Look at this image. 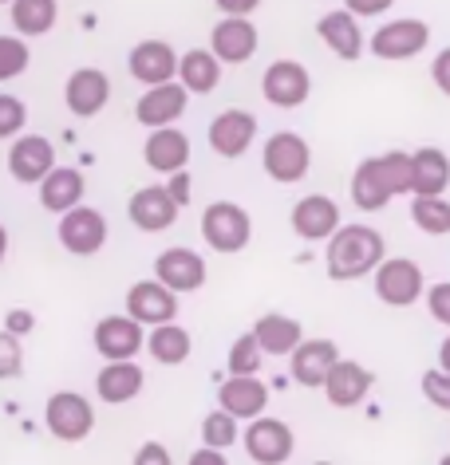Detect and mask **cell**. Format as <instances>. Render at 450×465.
Here are the masks:
<instances>
[{
	"instance_id": "obj_1",
	"label": "cell",
	"mask_w": 450,
	"mask_h": 465,
	"mask_svg": "<svg viewBox=\"0 0 450 465\" xmlns=\"http://www.w3.org/2000/svg\"><path fill=\"white\" fill-rule=\"evenodd\" d=\"M384 257H387V241H384V232H379V229H372V225H340L328 237L325 264H328L332 281L344 284V281L372 276L375 264Z\"/></svg>"
},
{
	"instance_id": "obj_2",
	"label": "cell",
	"mask_w": 450,
	"mask_h": 465,
	"mask_svg": "<svg viewBox=\"0 0 450 465\" xmlns=\"http://www.w3.org/2000/svg\"><path fill=\"white\" fill-rule=\"evenodd\" d=\"M261 166L276 185H296V182L308 178V170H313V146L293 131H276V134L265 138Z\"/></svg>"
},
{
	"instance_id": "obj_3",
	"label": "cell",
	"mask_w": 450,
	"mask_h": 465,
	"mask_svg": "<svg viewBox=\"0 0 450 465\" xmlns=\"http://www.w3.org/2000/svg\"><path fill=\"white\" fill-rule=\"evenodd\" d=\"M202 241L214 252H241L253 241V217L237 202H210L202 209Z\"/></svg>"
},
{
	"instance_id": "obj_4",
	"label": "cell",
	"mask_w": 450,
	"mask_h": 465,
	"mask_svg": "<svg viewBox=\"0 0 450 465\" xmlns=\"http://www.w3.org/2000/svg\"><path fill=\"white\" fill-rule=\"evenodd\" d=\"M372 284H375L379 304H387V308H411V304H419L423 288H426L423 269L411 257H384V261L375 264V272H372Z\"/></svg>"
},
{
	"instance_id": "obj_5",
	"label": "cell",
	"mask_w": 450,
	"mask_h": 465,
	"mask_svg": "<svg viewBox=\"0 0 450 465\" xmlns=\"http://www.w3.org/2000/svg\"><path fill=\"white\" fill-rule=\"evenodd\" d=\"M44 426L60 441H84L95 430V406L79 391H55L44 406Z\"/></svg>"
},
{
	"instance_id": "obj_6",
	"label": "cell",
	"mask_w": 450,
	"mask_h": 465,
	"mask_svg": "<svg viewBox=\"0 0 450 465\" xmlns=\"http://www.w3.org/2000/svg\"><path fill=\"white\" fill-rule=\"evenodd\" d=\"M55 237H60V245L72 252V257H95V252L107 245V217H103L95 205L79 202L67 209V213H60Z\"/></svg>"
},
{
	"instance_id": "obj_7",
	"label": "cell",
	"mask_w": 450,
	"mask_h": 465,
	"mask_svg": "<svg viewBox=\"0 0 450 465\" xmlns=\"http://www.w3.org/2000/svg\"><path fill=\"white\" fill-rule=\"evenodd\" d=\"M426 44H431V25L426 20H415V16H399L391 25L375 28L372 36V55L375 60H387V64H403V60H415Z\"/></svg>"
},
{
	"instance_id": "obj_8",
	"label": "cell",
	"mask_w": 450,
	"mask_h": 465,
	"mask_svg": "<svg viewBox=\"0 0 450 465\" xmlns=\"http://www.w3.org/2000/svg\"><path fill=\"white\" fill-rule=\"evenodd\" d=\"M241 446H245V453H249L253 461L281 465V461L293 458L296 434H293V426H288V422H281V418L257 414V418H249L245 434H241Z\"/></svg>"
},
{
	"instance_id": "obj_9",
	"label": "cell",
	"mask_w": 450,
	"mask_h": 465,
	"mask_svg": "<svg viewBox=\"0 0 450 465\" xmlns=\"http://www.w3.org/2000/svg\"><path fill=\"white\" fill-rule=\"evenodd\" d=\"M261 95H265V103H273V107L293 111L313 95V75H308V67L296 64V60H273L265 67Z\"/></svg>"
},
{
	"instance_id": "obj_10",
	"label": "cell",
	"mask_w": 450,
	"mask_h": 465,
	"mask_svg": "<svg viewBox=\"0 0 450 465\" xmlns=\"http://www.w3.org/2000/svg\"><path fill=\"white\" fill-rule=\"evenodd\" d=\"M205 138H210V150L217 158H241L245 150L257 143V114L253 111H241V107H225L222 114H214L210 119V131H205Z\"/></svg>"
},
{
	"instance_id": "obj_11",
	"label": "cell",
	"mask_w": 450,
	"mask_h": 465,
	"mask_svg": "<svg viewBox=\"0 0 450 465\" xmlns=\"http://www.w3.org/2000/svg\"><path fill=\"white\" fill-rule=\"evenodd\" d=\"M178 213H182V205L170 197L166 185H143L126 202V217H131V225L138 232H166L178 221Z\"/></svg>"
},
{
	"instance_id": "obj_12",
	"label": "cell",
	"mask_w": 450,
	"mask_h": 465,
	"mask_svg": "<svg viewBox=\"0 0 450 465\" xmlns=\"http://www.w3.org/2000/svg\"><path fill=\"white\" fill-rule=\"evenodd\" d=\"M64 103L75 119H95L111 103V79L103 67H75L64 84Z\"/></svg>"
},
{
	"instance_id": "obj_13",
	"label": "cell",
	"mask_w": 450,
	"mask_h": 465,
	"mask_svg": "<svg viewBox=\"0 0 450 465\" xmlns=\"http://www.w3.org/2000/svg\"><path fill=\"white\" fill-rule=\"evenodd\" d=\"M186 103H190V91L178 84V79H166V84H155L146 87L135 103V119L155 131V126H170L186 114Z\"/></svg>"
},
{
	"instance_id": "obj_14",
	"label": "cell",
	"mask_w": 450,
	"mask_h": 465,
	"mask_svg": "<svg viewBox=\"0 0 450 465\" xmlns=\"http://www.w3.org/2000/svg\"><path fill=\"white\" fill-rule=\"evenodd\" d=\"M55 166V146L44 134H25L20 131L8 146V173L20 185H40V178Z\"/></svg>"
},
{
	"instance_id": "obj_15",
	"label": "cell",
	"mask_w": 450,
	"mask_h": 465,
	"mask_svg": "<svg viewBox=\"0 0 450 465\" xmlns=\"http://www.w3.org/2000/svg\"><path fill=\"white\" fill-rule=\"evenodd\" d=\"M257 44H261V36L249 16H222L210 32V52L229 67L249 64L253 55H257Z\"/></svg>"
},
{
	"instance_id": "obj_16",
	"label": "cell",
	"mask_w": 450,
	"mask_h": 465,
	"mask_svg": "<svg viewBox=\"0 0 450 465\" xmlns=\"http://www.w3.org/2000/svg\"><path fill=\"white\" fill-rule=\"evenodd\" d=\"M372 387H375L372 371L360 367L355 359H344V355L332 363L325 382H320V391L328 394V402L336 406V411H352V406H360L367 394H372Z\"/></svg>"
},
{
	"instance_id": "obj_17",
	"label": "cell",
	"mask_w": 450,
	"mask_h": 465,
	"mask_svg": "<svg viewBox=\"0 0 450 465\" xmlns=\"http://www.w3.org/2000/svg\"><path fill=\"white\" fill-rule=\"evenodd\" d=\"M91 347L103 359H135L146 347V331L135 316H103L91 331Z\"/></svg>"
},
{
	"instance_id": "obj_18",
	"label": "cell",
	"mask_w": 450,
	"mask_h": 465,
	"mask_svg": "<svg viewBox=\"0 0 450 465\" xmlns=\"http://www.w3.org/2000/svg\"><path fill=\"white\" fill-rule=\"evenodd\" d=\"M126 316H135L143 328L166 323L178 316V292L163 281H138L126 288Z\"/></svg>"
},
{
	"instance_id": "obj_19",
	"label": "cell",
	"mask_w": 450,
	"mask_h": 465,
	"mask_svg": "<svg viewBox=\"0 0 450 465\" xmlns=\"http://www.w3.org/2000/svg\"><path fill=\"white\" fill-rule=\"evenodd\" d=\"M155 281H163L166 288L175 292H198L205 284V261L202 252H194L186 245H175V249H163L155 257Z\"/></svg>"
},
{
	"instance_id": "obj_20",
	"label": "cell",
	"mask_w": 450,
	"mask_h": 465,
	"mask_svg": "<svg viewBox=\"0 0 450 465\" xmlns=\"http://www.w3.org/2000/svg\"><path fill=\"white\" fill-rule=\"evenodd\" d=\"M126 72H131L143 87L178 79V52L170 48L166 40H143L131 48V55H126Z\"/></svg>"
},
{
	"instance_id": "obj_21",
	"label": "cell",
	"mask_w": 450,
	"mask_h": 465,
	"mask_svg": "<svg viewBox=\"0 0 450 465\" xmlns=\"http://www.w3.org/2000/svg\"><path fill=\"white\" fill-rule=\"evenodd\" d=\"M288 221H293V232L300 241H328L340 229V205L325 193H308L293 205Z\"/></svg>"
},
{
	"instance_id": "obj_22",
	"label": "cell",
	"mask_w": 450,
	"mask_h": 465,
	"mask_svg": "<svg viewBox=\"0 0 450 465\" xmlns=\"http://www.w3.org/2000/svg\"><path fill=\"white\" fill-rule=\"evenodd\" d=\"M143 162L155 173H175V170H186L190 166V134L178 131L175 123L170 126H155L146 134V146H143Z\"/></svg>"
},
{
	"instance_id": "obj_23",
	"label": "cell",
	"mask_w": 450,
	"mask_h": 465,
	"mask_svg": "<svg viewBox=\"0 0 450 465\" xmlns=\"http://www.w3.org/2000/svg\"><path fill=\"white\" fill-rule=\"evenodd\" d=\"M143 387H146V375L135 359H107L103 371L95 375V394L107 406H123V402L138 399Z\"/></svg>"
},
{
	"instance_id": "obj_24",
	"label": "cell",
	"mask_w": 450,
	"mask_h": 465,
	"mask_svg": "<svg viewBox=\"0 0 450 465\" xmlns=\"http://www.w3.org/2000/svg\"><path fill=\"white\" fill-rule=\"evenodd\" d=\"M217 406L229 411L241 422V418H257L265 414V406H269V387L257 379V375H229L222 387H217Z\"/></svg>"
},
{
	"instance_id": "obj_25",
	"label": "cell",
	"mask_w": 450,
	"mask_h": 465,
	"mask_svg": "<svg viewBox=\"0 0 450 465\" xmlns=\"http://www.w3.org/2000/svg\"><path fill=\"white\" fill-rule=\"evenodd\" d=\"M316 36L328 44V52H336L340 60L355 64L364 55V32H360V16H352L348 8H336V13H325L316 20Z\"/></svg>"
},
{
	"instance_id": "obj_26",
	"label": "cell",
	"mask_w": 450,
	"mask_h": 465,
	"mask_svg": "<svg viewBox=\"0 0 450 465\" xmlns=\"http://www.w3.org/2000/svg\"><path fill=\"white\" fill-rule=\"evenodd\" d=\"M288 359H293V379L300 387L320 391V382H325L332 363L340 359V347L332 340H300L293 351H288Z\"/></svg>"
},
{
	"instance_id": "obj_27",
	"label": "cell",
	"mask_w": 450,
	"mask_h": 465,
	"mask_svg": "<svg viewBox=\"0 0 450 465\" xmlns=\"http://www.w3.org/2000/svg\"><path fill=\"white\" fill-rule=\"evenodd\" d=\"M36 190H40V205L48 209V213L60 217V213H67L72 205L84 202L87 182H84V173H79L75 166H60V162H55V166L40 178Z\"/></svg>"
},
{
	"instance_id": "obj_28",
	"label": "cell",
	"mask_w": 450,
	"mask_h": 465,
	"mask_svg": "<svg viewBox=\"0 0 450 465\" xmlns=\"http://www.w3.org/2000/svg\"><path fill=\"white\" fill-rule=\"evenodd\" d=\"M222 60L210 48H190L186 55H178V84L190 91V95H214L217 84H222Z\"/></svg>"
},
{
	"instance_id": "obj_29",
	"label": "cell",
	"mask_w": 450,
	"mask_h": 465,
	"mask_svg": "<svg viewBox=\"0 0 450 465\" xmlns=\"http://www.w3.org/2000/svg\"><path fill=\"white\" fill-rule=\"evenodd\" d=\"M249 331L257 335V343H261L265 355H288L300 340H305V328H300V320L285 316V312H265V316L253 323Z\"/></svg>"
},
{
	"instance_id": "obj_30",
	"label": "cell",
	"mask_w": 450,
	"mask_h": 465,
	"mask_svg": "<svg viewBox=\"0 0 450 465\" xmlns=\"http://www.w3.org/2000/svg\"><path fill=\"white\" fill-rule=\"evenodd\" d=\"M146 351H150L155 363L178 367V363H186V359H190L194 340H190V331L182 328V323L166 320V323H155V328L146 331Z\"/></svg>"
},
{
	"instance_id": "obj_31",
	"label": "cell",
	"mask_w": 450,
	"mask_h": 465,
	"mask_svg": "<svg viewBox=\"0 0 450 465\" xmlns=\"http://www.w3.org/2000/svg\"><path fill=\"white\" fill-rule=\"evenodd\" d=\"M8 20H13L16 36L36 40V36H48L55 28L60 5H55V0H8Z\"/></svg>"
},
{
	"instance_id": "obj_32",
	"label": "cell",
	"mask_w": 450,
	"mask_h": 465,
	"mask_svg": "<svg viewBox=\"0 0 450 465\" xmlns=\"http://www.w3.org/2000/svg\"><path fill=\"white\" fill-rule=\"evenodd\" d=\"M450 158L438 146H423L411 154V193H446Z\"/></svg>"
},
{
	"instance_id": "obj_33",
	"label": "cell",
	"mask_w": 450,
	"mask_h": 465,
	"mask_svg": "<svg viewBox=\"0 0 450 465\" xmlns=\"http://www.w3.org/2000/svg\"><path fill=\"white\" fill-rule=\"evenodd\" d=\"M348 193H352L355 209H364V213H375V209H384L391 197H395V193H391V185L384 182V173H379V162L375 158H364L360 166H355Z\"/></svg>"
},
{
	"instance_id": "obj_34",
	"label": "cell",
	"mask_w": 450,
	"mask_h": 465,
	"mask_svg": "<svg viewBox=\"0 0 450 465\" xmlns=\"http://www.w3.org/2000/svg\"><path fill=\"white\" fill-rule=\"evenodd\" d=\"M411 221L423 232H431V237H446V232H450V202L443 193H415Z\"/></svg>"
},
{
	"instance_id": "obj_35",
	"label": "cell",
	"mask_w": 450,
	"mask_h": 465,
	"mask_svg": "<svg viewBox=\"0 0 450 465\" xmlns=\"http://www.w3.org/2000/svg\"><path fill=\"white\" fill-rule=\"evenodd\" d=\"M237 438H241V430H237V418L229 414V411H222V406H217V411H210V414L202 418V441H205V446L229 450V446H234Z\"/></svg>"
},
{
	"instance_id": "obj_36",
	"label": "cell",
	"mask_w": 450,
	"mask_h": 465,
	"mask_svg": "<svg viewBox=\"0 0 450 465\" xmlns=\"http://www.w3.org/2000/svg\"><path fill=\"white\" fill-rule=\"evenodd\" d=\"M32 64V52H28V40L25 36H0V84H8V79L25 75Z\"/></svg>"
},
{
	"instance_id": "obj_37",
	"label": "cell",
	"mask_w": 450,
	"mask_h": 465,
	"mask_svg": "<svg viewBox=\"0 0 450 465\" xmlns=\"http://www.w3.org/2000/svg\"><path fill=\"white\" fill-rule=\"evenodd\" d=\"M261 363H265V351H261L257 335L253 331L237 335L234 347H229V375H257Z\"/></svg>"
},
{
	"instance_id": "obj_38",
	"label": "cell",
	"mask_w": 450,
	"mask_h": 465,
	"mask_svg": "<svg viewBox=\"0 0 450 465\" xmlns=\"http://www.w3.org/2000/svg\"><path fill=\"white\" fill-rule=\"evenodd\" d=\"M379 173H384V182L391 185V193H411V154H403V150H387V154H379Z\"/></svg>"
},
{
	"instance_id": "obj_39",
	"label": "cell",
	"mask_w": 450,
	"mask_h": 465,
	"mask_svg": "<svg viewBox=\"0 0 450 465\" xmlns=\"http://www.w3.org/2000/svg\"><path fill=\"white\" fill-rule=\"evenodd\" d=\"M25 123H28V107H25V99H16V95H8V91H0V143H13V138L25 131Z\"/></svg>"
},
{
	"instance_id": "obj_40",
	"label": "cell",
	"mask_w": 450,
	"mask_h": 465,
	"mask_svg": "<svg viewBox=\"0 0 450 465\" xmlns=\"http://www.w3.org/2000/svg\"><path fill=\"white\" fill-rule=\"evenodd\" d=\"M20 371H25V343H20V335L0 328V382L20 379Z\"/></svg>"
},
{
	"instance_id": "obj_41",
	"label": "cell",
	"mask_w": 450,
	"mask_h": 465,
	"mask_svg": "<svg viewBox=\"0 0 450 465\" xmlns=\"http://www.w3.org/2000/svg\"><path fill=\"white\" fill-rule=\"evenodd\" d=\"M419 387H423V399L431 402L435 411H446L450 414V371H443V367L423 371Z\"/></svg>"
},
{
	"instance_id": "obj_42",
	"label": "cell",
	"mask_w": 450,
	"mask_h": 465,
	"mask_svg": "<svg viewBox=\"0 0 450 465\" xmlns=\"http://www.w3.org/2000/svg\"><path fill=\"white\" fill-rule=\"evenodd\" d=\"M426 312H431L443 328H450V281L426 288Z\"/></svg>"
},
{
	"instance_id": "obj_43",
	"label": "cell",
	"mask_w": 450,
	"mask_h": 465,
	"mask_svg": "<svg viewBox=\"0 0 450 465\" xmlns=\"http://www.w3.org/2000/svg\"><path fill=\"white\" fill-rule=\"evenodd\" d=\"M395 5V0H344V8H348L352 16H360V20H372V16H384L387 8Z\"/></svg>"
},
{
	"instance_id": "obj_44",
	"label": "cell",
	"mask_w": 450,
	"mask_h": 465,
	"mask_svg": "<svg viewBox=\"0 0 450 465\" xmlns=\"http://www.w3.org/2000/svg\"><path fill=\"white\" fill-rule=\"evenodd\" d=\"M431 79H435V87L443 91V95H450V48H443L431 60Z\"/></svg>"
},
{
	"instance_id": "obj_45",
	"label": "cell",
	"mask_w": 450,
	"mask_h": 465,
	"mask_svg": "<svg viewBox=\"0 0 450 465\" xmlns=\"http://www.w3.org/2000/svg\"><path fill=\"white\" fill-rule=\"evenodd\" d=\"M5 328L13 331V335H20V340H25V335H28L32 328H36V316H32L28 308H13V312L5 316Z\"/></svg>"
},
{
	"instance_id": "obj_46",
	"label": "cell",
	"mask_w": 450,
	"mask_h": 465,
	"mask_svg": "<svg viewBox=\"0 0 450 465\" xmlns=\"http://www.w3.org/2000/svg\"><path fill=\"white\" fill-rule=\"evenodd\" d=\"M135 461L138 465H170V450L158 446V441H146V446H138Z\"/></svg>"
},
{
	"instance_id": "obj_47",
	"label": "cell",
	"mask_w": 450,
	"mask_h": 465,
	"mask_svg": "<svg viewBox=\"0 0 450 465\" xmlns=\"http://www.w3.org/2000/svg\"><path fill=\"white\" fill-rule=\"evenodd\" d=\"M166 190H170V197H175L178 205H190V173L186 170H175V173H166Z\"/></svg>"
},
{
	"instance_id": "obj_48",
	"label": "cell",
	"mask_w": 450,
	"mask_h": 465,
	"mask_svg": "<svg viewBox=\"0 0 450 465\" xmlns=\"http://www.w3.org/2000/svg\"><path fill=\"white\" fill-rule=\"evenodd\" d=\"M222 16H253L261 8V0H214Z\"/></svg>"
},
{
	"instance_id": "obj_49",
	"label": "cell",
	"mask_w": 450,
	"mask_h": 465,
	"mask_svg": "<svg viewBox=\"0 0 450 465\" xmlns=\"http://www.w3.org/2000/svg\"><path fill=\"white\" fill-rule=\"evenodd\" d=\"M190 465H225V450L205 446V441H202V450L190 453Z\"/></svg>"
},
{
	"instance_id": "obj_50",
	"label": "cell",
	"mask_w": 450,
	"mask_h": 465,
	"mask_svg": "<svg viewBox=\"0 0 450 465\" xmlns=\"http://www.w3.org/2000/svg\"><path fill=\"white\" fill-rule=\"evenodd\" d=\"M438 367H443V371H450V335L443 340V347H438Z\"/></svg>"
},
{
	"instance_id": "obj_51",
	"label": "cell",
	"mask_w": 450,
	"mask_h": 465,
	"mask_svg": "<svg viewBox=\"0 0 450 465\" xmlns=\"http://www.w3.org/2000/svg\"><path fill=\"white\" fill-rule=\"evenodd\" d=\"M5 257H8V229L0 225V264H5Z\"/></svg>"
},
{
	"instance_id": "obj_52",
	"label": "cell",
	"mask_w": 450,
	"mask_h": 465,
	"mask_svg": "<svg viewBox=\"0 0 450 465\" xmlns=\"http://www.w3.org/2000/svg\"><path fill=\"white\" fill-rule=\"evenodd\" d=\"M0 5H8V0H0Z\"/></svg>"
}]
</instances>
